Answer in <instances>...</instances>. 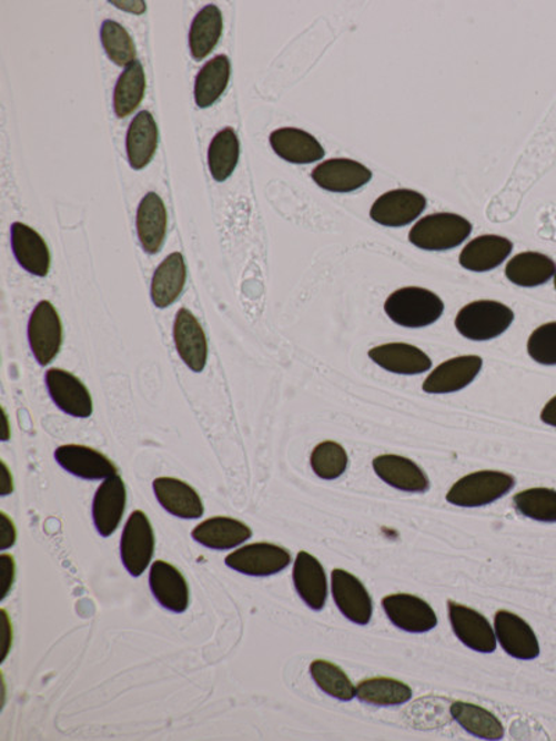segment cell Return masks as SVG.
Masks as SVG:
<instances>
[{
    "label": "cell",
    "mask_w": 556,
    "mask_h": 741,
    "mask_svg": "<svg viewBox=\"0 0 556 741\" xmlns=\"http://www.w3.org/2000/svg\"><path fill=\"white\" fill-rule=\"evenodd\" d=\"M384 311L402 327L422 328L433 325L444 312V302L426 288L405 287L391 294Z\"/></svg>",
    "instance_id": "obj_1"
},
{
    "label": "cell",
    "mask_w": 556,
    "mask_h": 741,
    "mask_svg": "<svg viewBox=\"0 0 556 741\" xmlns=\"http://www.w3.org/2000/svg\"><path fill=\"white\" fill-rule=\"evenodd\" d=\"M515 319L510 307L497 301H476L462 307L455 327L472 342H488L504 334Z\"/></svg>",
    "instance_id": "obj_2"
},
{
    "label": "cell",
    "mask_w": 556,
    "mask_h": 741,
    "mask_svg": "<svg viewBox=\"0 0 556 741\" xmlns=\"http://www.w3.org/2000/svg\"><path fill=\"white\" fill-rule=\"evenodd\" d=\"M515 477L498 470H482L462 477L447 494V501L462 508H478L498 501L515 487Z\"/></svg>",
    "instance_id": "obj_3"
},
{
    "label": "cell",
    "mask_w": 556,
    "mask_h": 741,
    "mask_svg": "<svg viewBox=\"0 0 556 741\" xmlns=\"http://www.w3.org/2000/svg\"><path fill=\"white\" fill-rule=\"evenodd\" d=\"M472 233V224L455 213L423 217L410 232V241L425 251H448L459 246Z\"/></svg>",
    "instance_id": "obj_4"
},
{
    "label": "cell",
    "mask_w": 556,
    "mask_h": 741,
    "mask_svg": "<svg viewBox=\"0 0 556 741\" xmlns=\"http://www.w3.org/2000/svg\"><path fill=\"white\" fill-rule=\"evenodd\" d=\"M155 552V534L145 512L134 510L121 535L120 554L127 572L140 578L150 567Z\"/></svg>",
    "instance_id": "obj_5"
},
{
    "label": "cell",
    "mask_w": 556,
    "mask_h": 741,
    "mask_svg": "<svg viewBox=\"0 0 556 741\" xmlns=\"http://www.w3.org/2000/svg\"><path fill=\"white\" fill-rule=\"evenodd\" d=\"M29 343L38 364L47 366L60 353L63 344V325L57 307L41 301L32 311L29 321Z\"/></svg>",
    "instance_id": "obj_6"
},
{
    "label": "cell",
    "mask_w": 556,
    "mask_h": 741,
    "mask_svg": "<svg viewBox=\"0 0 556 741\" xmlns=\"http://www.w3.org/2000/svg\"><path fill=\"white\" fill-rule=\"evenodd\" d=\"M291 564V554L285 548L272 542H253L231 552L225 558L230 569L242 575L266 578L287 569Z\"/></svg>",
    "instance_id": "obj_7"
},
{
    "label": "cell",
    "mask_w": 556,
    "mask_h": 741,
    "mask_svg": "<svg viewBox=\"0 0 556 741\" xmlns=\"http://www.w3.org/2000/svg\"><path fill=\"white\" fill-rule=\"evenodd\" d=\"M448 613L456 638L467 649L482 654H492L497 650V636L484 615L454 601H448Z\"/></svg>",
    "instance_id": "obj_8"
},
{
    "label": "cell",
    "mask_w": 556,
    "mask_h": 741,
    "mask_svg": "<svg viewBox=\"0 0 556 741\" xmlns=\"http://www.w3.org/2000/svg\"><path fill=\"white\" fill-rule=\"evenodd\" d=\"M49 395L65 415L87 419L93 412L90 389L73 373L52 367L46 375Z\"/></svg>",
    "instance_id": "obj_9"
},
{
    "label": "cell",
    "mask_w": 556,
    "mask_h": 741,
    "mask_svg": "<svg viewBox=\"0 0 556 741\" xmlns=\"http://www.w3.org/2000/svg\"><path fill=\"white\" fill-rule=\"evenodd\" d=\"M385 615L396 628L407 633H427L437 628L438 619L431 603L413 595H390L383 598Z\"/></svg>",
    "instance_id": "obj_10"
},
{
    "label": "cell",
    "mask_w": 556,
    "mask_h": 741,
    "mask_svg": "<svg viewBox=\"0 0 556 741\" xmlns=\"http://www.w3.org/2000/svg\"><path fill=\"white\" fill-rule=\"evenodd\" d=\"M494 630L501 647L512 658L533 661L539 656L537 636L519 615L498 611L495 613Z\"/></svg>",
    "instance_id": "obj_11"
},
{
    "label": "cell",
    "mask_w": 556,
    "mask_h": 741,
    "mask_svg": "<svg viewBox=\"0 0 556 741\" xmlns=\"http://www.w3.org/2000/svg\"><path fill=\"white\" fill-rule=\"evenodd\" d=\"M332 592L335 603L352 623L366 626L373 617V600L356 576L344 569H334Z\"/></svg>",
    "instance_id": "obj_12"
},
{
    "label": "cell",
    "mask_w": 556,
    "mask_h": 741,
    "mask_svg": "<svg viewBox=\"0 0 556 741\" xmlns=\"http://www.w3.org/2000/svg\"><path fill=\"white\" fill-rule=\"evenodd\" d=\"M426 205V197L419 192L394 190L373 203L371 217L385 227H404L419 217Z\"/></svg>",
    "instance_id": "obj_13"
},
{
    "label": "cell",
    "mask_w": 556,
    "mask_h": 741,
    "mask_svg": "<svg viewBox=\"0 0 556 741\" xmlns=\"http://www.w3.org/2000/svg\"><path fill=\"white\" fill-rule=\"evenodd\" d=\"M173 337L181 361L194 373L205 370L209 355L206 334L185 307L175 315Z\"/></svg>",
    "instance_id": "obj_14"
},
{
    "label": "cell",
    "mask_w": 556,
    "mask_h": 741,
    "mask_svg": "<svg viewBox=\"0 0 556 741\" xmlns=\"http://www.w3.org/2000/svg\"><path fill=\"white\" fill-rule=\"evenodd\" d=\"M54 459L70 475L84 480H107L118 475V466L107 455L79 444L57 448Z\"/></svg>",
    "instance_id": "obj_15"
},
{
    "label": "cell",
    "mask_w": 556,
    "mask_h": 741,
    "mask_svg": "<svg viewBox=\"0 0 556 741\" xmlns=\"http://www.w3.org/2000/svg\"><path fill=\"white\" fill-rule=\"evenodd\" d=\"M127 504V488L119 475L109 477L99 486L92 503V519L98 534L109 537L118 530Z\"/></svg>",
    "instance_id": "obj_16"
},
{
    "label": "cell",
    "mask_w": 556,
    "mask_h": 741,
    "mask_svg": "<svg viewBox=\"0 0 556 741\" xmlns=\"http://www.w3.org/2000/svg\"><path fill=\"white\" fill-rule=\"evenodd\" d=\"M153 597L168 611L183 613L190 607V587L183 573L172 564L155 561L150 572Z\"/></svg>",
    "instance_id": "obj_17"
},
{
    "label": "cell",
    "mask_w": 556,
    "mask_h": 741,
    "mask_svg": "<svg viewBox=\"0 0 556 741\" xmlns=\"http://www.w3.org/2000/svg\"><path fill=\"white\" fill-rule=\"evenodd\" d=\"M483 359L477 355L459 356L445 361L423 383L427 394H451L461 392L475 380L482 372Z\"/></svg>",
    "instance_id": "obj_18"
},
{
    "label": "cell",
    "mask_w": 556,
    "mask_h": 741,
    "mask_svg": "<svg viewBox=\"0 0 556 741\" xmlns=\"http://www.w3.org/2000/svg\"><path fill=\"white\" fill-rule=\"evenodd\" d=\"M373 174L362 163L351 159H332L313 170L312 179L321 189L330 192H352L371 183Z\"/></svg>",
    "instance_id": "obj_19"
},
{
    "label": "cell",
    "mask_w": 556,
    "mask_h": 741,
    "mask_svg": "<svg viewBox=\"0 0 556 741\" xmlns=\"http://www.w3.org/2000/svg\"><path fill=\"white\" fill-rule=\"evenodd\" d=\"M137 233L146 254L161 252L168 233V209L156 192H148L138 206Z\"/></svg>",
    "instance_id": "obj_20"
},
{
    "label": "cell",
    "mask_w": 556,
    "mask_h": 741,
    "mask_svg": "<svg viewBox=\"0 0 556 741\" xmlns=\"http://www.w3.org/2000/svg\"><path fill=\"white\" fill-rule=\"evenodd\" d=\"M293 580L301 600L313 611H322L327 601L328 583L321 561L310 552L300 551L294 562Z\"/></svg>",
    "instance_id": "obj_21"
},
{
    "label": "cell",
    "mask_w": 556,
    "mask_h": 741,
    "mask_svg": "<svg viewBox=\"0 0 556 741\" xmlns=\"http://www.w3.org/2000/svg\"><path fill=\"white\" fill-rule=\"evenodd\" d=\"M16 261L26 272L37 277H47L51 268V252L46 240L34 229L16 222L10 229Z\"/></svg>",
    "instance_id": "obj_22"
},
{
    "label": "cell",
    "mask_w": 556,
    "mask_h": 741,
    "mask_svg": "<svg viewBox=\"0 0 556 741\" xmlns=\"http://www.w3.org/2000/svg\"><path fill=\"white\" fill-rule=\"evenodd\" d=\"M153 491L162 508L180 519H200L205 512L200 494L189 483L174 477H158L153 480Z\"/></svg>",
    "instance_id": "obj_23"
},
{
    "label": "cell",
    "mask_w": 556,
    "mask_h": 741,
    "mask_svg": "<svg viewBox=\"0 0 556 741\" xmlns=\"http://www.w3.org/2000/svg\"><path fill=\"white\" fill-rule=\"evenodd\" d=\"M191 536L203 547L224 551L244 545L251 539L252 530L244 521L229 518V516H214L198 525Z\"/></svg>",
    "instance_id": "obj_24"
},
{
    "label": "cell",
    "mask_w": 556,
    "mask_h": 741,
    "mask_svg": "<svg viewBox=\"0 0 556 741\" xmlns=\"http://www.w3.org/2000/svg\"><path fill=\"white\" fill-rule=\"evenodd\" d=\"M373 469L380 479L400 491L426 493L431 488L425 471L401 455H380L373 460Z\"/></svg>",
    "instance_id": "obj_25"
},
{
    "label": "cell",
    "mask_w": 556,
    "mask_h": 741,
    "mask_svg": "<svg viewBox=\"0 0 556 741\" xmlns=\"http://www.w3.org/2000/svg\"><path fill=\"white\" fill-rule=\"evenodd\" d=\"M368 358L396 375H422L432 369V359L415 345L390 343L368 351Z\"/></svg>",
    "instance_id": "obj_26"
},
{
    "label": "cell",
    "mask_w": 556,
    "mask_h": 741,
    "mask_svg": "<svg viewBox=\"0 0 556 741\" xmlns=\"http://www.w3.org/2000/svg\"><path fill=\"white\" fill-rule=\"evenodd\" d=\"M270 145L285 162L311 164L322 161L324 150L315 136L304 130L285 128L270 134Z\"/></svg>",
    "instance_id": "obj_27"
},
{
    "label": "cell",
    "mask_w": 556,
    "mask_h": 741,
    "mask_svg": "<svg viewBox=\"0 0 556 741\" xmlns=\"http://www.w3.org/2000/svg\"><path fill=\"white\" fill-rule=\"evenodd\" d=\"M159 144V129L152 114L142 111L137 114L127 131L125 150L130 166L142 170L155 156Z\"/></svg>",
    "instance_id": "obj_28"
},
{
    "label": "cell",
    "mask_w": 556,
    "mask_h": 741,
    "mask_svg": "<svg viewBox=\"0 0 556 741\" xmlns=\"http://www.w3.org/2000/svg\"><path fill=\"white\" fill-rule=\"evenodd\" d=\"M186 283V265L180 252H173L153 273L151 298L153 305L164 309L179 300Z\"/></svg>",
    "instance_id": "obj_29"
},
{
    "label": "cell",
    "mask_w": 556,
    "mask_h": 741,
    "mask_svg": "<svg viewBox=\"0 0 556 741\" xmlns=\"http://www.w3.org/2000/svg\"><path fill=\"white\" fill-rule=\"evenodd\" d=\"M514 250L508 238L499 235H482L471 241L459 256V263L466 271L483 273L503 265Z\"/></svg>",
    "instance_id": "obj_30"
},
{
    "label": "cell",
    "mask_w": 556,
    "mask_h": 741,
    "mask_svg": "<svg viewBox=\"0 0 556 741\" xmlns=\"http://www.w3.org/2000/svg\"><path fill=\"white\" fill-rule=\"evenodd\" d=\"M555 273V262L538 252H523L512 257L505 268V276L519 287L543 285L553 278Z\"/></svg>",
    "instance_id": "obj_31"
},
{
    "label": "cell",
    "mask_w": 556,
    "mask_h": 741,
    "mask_svg": "<svg viewBox=\"0 0 556 741\" xmlns=\"http://www.w3.org/2000/svg\"><path fill=\"white\" fill-rule=\"evenodd\" d=\"M223 34V14L216 4H208L192 21L190 30L191 57L201 62L216 48Z\"/></svg>",
    "instance_id": "obj_32"
},
{
    "label": "cell",
    "mask_w": 556,
    "mask_h": 741,
    "mask_svg": "<svg viewBox=\"0 0 556 741\" xmlns=\"http://www.w3.org/2000/svg\"><path fill=\"white\" fill-rule=\"evenodd\" d=\"M231 77L229 57L219 54L203 65L195 79V103L198 108L206 109L219 101L228 90Z\"/></svg>",
    "instance_id": "obj_33"
},
{
    "label": "cell",
    "mask_w": 556,
    "mask_h": 741,
    "mask_svg": "<svg viewBox=\"0 0 556 741\" xmlns=\"http://www.w3.org/2000/svg\"><path fill=\"white\" fill-rule=\"evenodd\" d=\"M146 77L144 65L140 60L127 65L115 82L113 93V109L119 119L129 118L140 106L145 97Z\"/></svg>",
    "instance_id": "obj_34"
},
{
    "label": "cell",
    "mask_w": 556,
    "mask_h": 741,
    "mask_svg": "<svg viewBox=\"0 0 556 741\" xmlns=\"http://www.w3.org/2000/svg\"><path fill=\"white\" fill-rule=\"evenodd\" d=\"M451 715L467 733L483 740L504 739L505 730L493 712L471 702L456 701L451 706Z\"/></svg>",
    "instance_id": "obj_35"
},
{
    "label": "cell",
    "mask_w": 556,
    "mask_h": 741,
    "mask_svg": "<svg viewBox=\"0 0 556 741\" xmlns=\"http://www.w3.org/2000/svg\"><path fill=\"white\" fill-rule=\"evenodd\" d=\"M240 161V140L233 129L219 131L209 146L208 166L218 183L231 177Z\"/></svg>",
    "instance_id": "obj_36"
},
{
    "label": "cell",
    "mask_w": 556,
    "mask_h": 741,
    "mask_svg": "<svg viewBox=\"0 0 556 741\" xmlns=\"http://www.w3.org/2000/svg\"><path fill=\"white\" fill-rule=\"evenodd\" d=\"M413 691L401 680L372 678L363 680L356 688V697L368 706L394 707L411 701Z\"/></svg>",
    "instance_id": "obj_37"
},
{
    "label": "cell",
    "mask_w": 556,
    "mask_h": 741,
    "mask_svg": "<svg viewBox=\"0 0 556 741\" xmlns=\"http://www.w3.org/2000/svg\"><path fill=\"white\" fill-rule=\"evenodd\" d=\"M514 507L528 519L556 524V491L553 488L537 487L517 493Z\"/></svg>",
    "instance_id": "obj_38"
},
{
    "label": "cell",
    "mask_w": 556,
    "mask_h": 741,
    "mask_svg": "<svg viewBox=\"0 0 556 741\" xmlns=\"http://www.w3.org/2000/svg\"><path fill=\"white\" fill-rule=\"evenodd\" d=\"M312 679L324 693L340 701H351L356 697L355 684L351 682L348 674L333 662L316 660L310 668Z\"/></svg>",
    "instance_id": "obj_39"
},
{
    "label": "cell",
    "mask_w": 556,
    "mask_h": 741,
    "mask_svg": "<svg viewBox=\"0 0 556 741\" xmlns=\"http://www.w3.org/2000/svg\"><path fill=\"white\" fill-rule=\"evenodd\" d=\"M101 41L110 60L121 65H130L135 62L137 48L129 31L118 21L104 20L101 27Z\"/></svg>",
    "instance_id": "obj_40"
},
{
    "label": "cell",
    "mask_w": 556,
    "mask_h": 741,
    "mask_svg": "<svg viewBox=\"0 0 556 741\" xmlns=\"http://www.w3.org/2000/svg\"><path fill=\"white\" fill-rule=\"evenodd\" d=\"M311 466L321 479L335 480L348 468V454L338 443L323 441L313 449Z\"/></svg>",
    "instance_id": "obj_41"
},
{
    "label": "cell",
    "mask_w": 556,
    "mask_h": 741,
    "mask_svg": "<svg viewBox=\"0 0 556 741\" xmlns=\"http://www.w3.org/2000/svg\"><path fill=\"white\" fill-rule=\"evenodd\" d=\"M527 353L537 364L556 365V322L539 326L527 343Z\"/></svg>",
    "instance_id": "obj_42"
},
{
    "label": "cell",
    "mask_w": 556,
    "mask_h": 741,
    "mask_svg": "<svg viewBox=\"0 0 556 741\" xmlns=\"http://www.w3.org/2000/svg\"><path fill=\"white\" fill-rule=\"evenodd\" d=\"M0 581H2V600L9 596L10 590H12L16 576V562L12 556L9 554H3L0 557Z\"/></svg>",
    "instance_id": "obj_43"
},
{
    "label": "cell",
    "mask_w": 556,
    "mask_h": 741,
    "mask_svg": "<svg viewBox=\"0 0 556 741\" xmlns=\"http://www.w3.org/2000/svg\"><path fill=\"white\" fill-rule=\"evenodd\" d=\"M18 540V530H16L13 520L4 512H0V550H8L13 547Z\"/></svg>",
    "instance_id": "obj_44"
},
{
    "label": "cell",
    "mask_w": 556,
    "mask_h": 741,
    "mask_svg": "<svg viewBox=\"0 0 556 741\" xmlns=\"http://www.w3.org/2000/svg\"><path fill=\"white\" fill-rule=\"evenodd\" d=\"M2 617H3L2 618V626H3V629H2V636H3V644H2L3 657H2V661H4V660H7V658L9 656L10 647H12L13 639H12V625H10L8 612L2 611Z\"/></svg>",
    "instance_id": "obj_45"
},
{
    "label": "cell",
    "mask_w": 556,
    "mask_h": 741,
    "mask_svg": "<svg viewBox=\"0 0 556 741\" xmlns=\"http://www.w3.org/2000/svg\"><path fill=\"white\" fill-rule=\"evenodd\" d=\"M110 3L114 4L115 8L123 9L125 12L130 13L142 14L146 12L145 2H132V0H129V2H118V0H113V2Z\"/></svg>",
    "instance_id": "obj_46"
},
{
    "label": "cell",
    "mask_w": 556,
    "mask_h": 741,
    "mask_svg": "<svg viewBox=\"0 0 556 741\" xmlns=\"http://www.w3.org/2000/svg\"><path fill=\"white\" fill-rule=\"evenodd\" d=\"M542 420L545 425L556 427V395L548 404L544 406L542 412Z\"/></svg>",
    "instance_id": "obj_47"
},
{
    "label": "cell",
    "mask_w": 556,
    "mask_h": 741,
    "mask_svg": "<svg viewBox=\"0 0 556 741\" xmlns=\"http://www.w3.org/2000/svg\"><path fill=\"white\" fill-rule=\"evenodd\" d=\"M2 496H9L13 493V477L10 474L7 464L2 463Z\"/></svg>",
    "instance_id": "obj_48"
},
{
    "label": "cell",
    "mask_w": 556,
    "mask_h": 741,
    "mask_svg": "<svg viewBox=\"0 0 556 741\" xmlns=\"http://www.w3.org/2000/svg\"><path fill=\"white\" fill-rule=\"evenodd\" d=\"M3 420H4V430H7V435H4L3 440L8 441L9 440L8 415L7 412H4V409H3Z\"/></svg>",
    "instance_id": "obj_49"
},
{
    "label": "cell",
    "mask_w": 556,
    "mask_h": 741,
    "mask_svg": "<svg viewBox=\"0 0 556 741\" xmlns=\"http://www.w3.org/2000/svg\"><path fill=\"white\" fill-rule=\"evenodd\" d=\"M555 290H556V273H555Z\"/></svg>",
    "instance_id": "obj_50"
}]
</instances>
